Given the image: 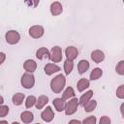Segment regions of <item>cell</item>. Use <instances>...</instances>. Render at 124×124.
Wrapping results in <instances>:
<instances>
[{
  "label": "cell",
  "instance_id": "obj_1",
  "mask_svg": "<svg viewBox=\"0 0 124 124\" xmlns=\"http://www.w3.org/2000/svg\"><path fill=\"white\" fill-rule=\"evenodd\" d=\"M65 85H66V78L62 74L57 75L50 80V89L55 94L61 93Z\"/></svg>",
  "mask_w": 124,
  "mask_h": 124
},
{
  "label": "cell",
  "instance_id": "obj_2",
  "mask_svg": "<svg viewBox=\"0 0 124 124\" xmlns=\"http://www.w3.org/2000/svg\"><path fill=\"white\" fill-rule=\"evenodd\" d=\"M20 84L25 89H31L35 85V77L33 73H24L20 78Z\"/></svg>",
  "mask_w": 124,
  "mask_h": 124
},
{
  "label": "cell",
  "instance_id": "obj_3",
  "mask_svg": "<svg viewBox=\"0 0 124 124\" xmlns=\"http://www.w3.org/2000/svg\"><path fill=\"white\" fill-rule=\"evenodd\" d=\"M78 99L76 98V97H73L70 99V101H68L66 103V106H65V114L66 115H73L77 110H78Z\"/></svg>",
  "mask_w": 124,
  "mask_h": 124
},
{
  "label": "cell",
  "instance_id": "obj_4",
  "mask_svg": "<svg viewBox=\"0 0 124 124\" xmlns=\"http://www.w3.org/2000/svg\"><path fill=\"white\" fill-rule=\"evenodd\" d=\"M5 40L9 45H16L20 40V34L16 30H9L5 34Z\"/></svg>",
  "mask_w": 124,
  "mask_h": 124
},
{
  "label": "cell",
  "instance_id": "obj_5",
  "mask_svg": "<svg viewBox=\"0 0 124 124\" xmlns=\"http://www.w3.org/2000/svg\"><path fill=\"white\" fill-rule=\"evenodd\" d=\"M49 59L54 63H58V62L62 61V49H61L60 46H55L50 49Z\"/></svg>",
  "mask_w": 124,
  "mask_h": 124
},
{
  "label": "cell",
  "instance_id": "obj_6",
  "mask_svg": "<svg viewBox=\"0 0 124 124\" xmlns=\"http://www.w3.org/2000/svg\"><path fill=\"white\" fill-rule=\"evenodd\" d=\"M29 35L33 38V39H39L41 37L44 36L45 34V29L42 25H33L29 28L28 30Z\"/></svg>",
  "mask_w": 124,
  "mask_h": 124
},
{
  "label": "cell",
  "instance_id": "obj_7",
  "mask_svg": "<svg viewBox=\"0 0 124 124\" xmlns=\"http://www.w3.org/2000/svg\"><path fill=\"white\" fill-rule=\"evenodd\" d=\"M41 118L45 122H51L54 118V111L52 110L51 107L47 106L42 112H41Z\"/></svg>",
  "mask_w": 124,
  "mask_h": 124
},
{
  "label": "cell",
  "instance_id": "obj_8",
  "mask_svg": "<svg viewBox=\"0 0 124 124\" xmlns=\"http://www.w3.org/2000/svg\"><path fill=\"white\" fill-rule=\"evenodd\" d=\"M65 55H66V58L68 60H71V61H74L78 55V50L76 46H69L66 47L65 49Z\"/></svg>",
  "mask_w": 124,
  "mask_h": 124
},
{
  "label": "cell",
  "instance_id": "obj_9",
  "mask_svg": "<svg viewBox=\"0 0 124 124\" xmlns=\"http://www.w3.org/2000/svg\"><path fill=\"white\" fill-rule=\"evenodd\" d=\"M49 10H50V14L53 16H59L62 14L63 12V6L60 2L58 1H54L50 4V7H49Z\"/></svg>",
  "mask_w": 124,
  "mask_h": 124
},
{
  "label": "cell",
  "instance_id": "obj_10",
  "mask_svg": "<svg viewBox=\"0 0 124 124\" xmlns=\"http://www.w3.org/2000/svg\"><path fill=\"white\" fill-rule=\"evenodd\" d=\"M60 71V67L57 66L55 63H47L44 67V72L46 76H51L54 73H57Z\"/></svg>",
  "mask_w": 124,
  "mask_h": 124
},
{
  "label": "cell",
  "instance_id": "obj_11",
  "mask_svg": "<svg viewBox=\"0 0 124 124\" xmlns=\"http://www.w3.org/2000/svg\"><path fill=\"white\" fill-rule=\"evenodd\" d=\"M91 59L95 63H101L105 60V53L101 49H95L91 52Z\"/></svg>",
  "mask_w": 124,
  "mask_h": 124
},
{
  "label": "cell",
  "instance_id": "obj_12",
  "mask_svg": "<svg viewBox=\"0 0 124 124\" xmlns=\"http://www.w3.org/2000/svg\"><path fill=\"white\" fill-rule=\"evenodd\" d=\"M52 105L55 108L56 111L61 112L65 109V106H66V100L62 99V98H55L52 101Z\"/></svg>",
  "mask_w": 124,
  "mask_h": 124
},
{
  "label": "cell",
  "instance_id": "obj_13",
  "mask_svg": "<svg viewBox=\"0 0 124 124\" xmlns=\"http://www.w3.org/2000/svg\"><path fill=\"white\" fill-rule=\"evenodd\" d=\"M23 68L28 73H34L37 69V63L33 59H27L23 63Z\"/></svg>",
  "mask_w": 124,
  "mask_h": 124
},
{
  "label": "cell",
  "instance_id": "obj_14",
  "mask_svg": "<svg viewBox=\"0 0 124 124\" xmlns=\"http://www.w3.org/2000/svg\"><path fill=\"white\" fill-rule=\"evenodd\" d=\"M47 103H48V97L46 95H41L37 98L35 107L37 109H42L43 108H45L47 105Z\"/></svg>",
  "mask_w": 124,
  "mask_h": 124
},
{
  "label": "cell",
  "instance_id": "obj_15",
  "mask_svg": "<svg viewBox=\"0 0 124 124\" xmlns=\"http://www.w3.org/2000/svg\"><path fill=\"white\" fill-rule=\"evenodd\" d=\"M20 120L25 123V124H28V123H31L33 120H34V114L33 112L29 111V110H24L21 112L20 114Z\"/></svg>",
  "mask_w": 124,
  "mask_h": 124
},
{
  "label": "cell",
  "instance_id": "obj_16",
  "mask_svg": "<svg viewBox=\"0 0 124 124\" xmlns=\"http://www.w3.org/2000/svg\"><path fill=\"white\" fill-rule=\"evenodd\" d=\"M36 57L40 60L44 59H49V50L46 47H40L36 51Z\"/></svg>",
  "mask_w": 124,
  "mask_h": 124
},
{
  "label": "cell",
  "instance_id": "obj_17",
  "mask_svg": "<svg viewBox=\"0 0 124 124\" xmlns=\"http://www.w3.org/2000/svg\"><path fill=\"white\" fill-rule=\"evenodd\" d=\"M89 67H90V64H89V62L87 60H85V59L80 60L78 62V74L82 75V74L86 73L87 70L89 69Z\"/></svg>",
  "mask_w": 124,
  "mask_h": 124
},
{
  "label": "cell",
  "instance_id": "obj_18",
  "mask_svg": "<svg viewBox=\"0 0 124 124\" xmlns=\"http://www.w3.org/2000/svg\"><path fill=\"white\" fill-rule=\"evenodd\" d=\"M24 99H25L24 93L17 92V93H16V94L13 95V97H12V102H13V104H14L15 106H20V105L23 103Z\"/></svg>",
  "mask_w": 124,
  "mask_h": 124
},
{
  "label": "cell",
  "instance_id": "obj_19",
  "mask_svg": "<svg viewBox=\"0 0 124 124\" xmlns=\"http://www.w3.org/2000/svg\"><path fill=\"white\" fill-rule=\"evenodd\" d=\"M89 86H90V81L87 78H80L77 83V88H78V91H79V92L84 91Z\"/></svg>",
  "mask_w": 124,
  "mask_h": 124
},
{
  "label": "cell",
  "instance_id": "obj_20",
  "mask_svg": "<svg viewBox=\"0 0 124 124\" xmlns=\"http://www.w3.org/2000/svg\"><path fill=\"white\" fill-rule=\"evenodd\" d=\"M92 96H93V90H88V91H86V92L83 93V94L80 96V98L78 99V105L82 107L87 101H89V100L92 98Z\"/></svg>",
  "mask_w": 124,
  "mask_h": 124
},
{
  "label": "cell",
  "instance_id": "obj_21",
  "mask_svg": "<svg viewBox=\"0 0 124 124\" xmlns=\"http://www.w3.org/2000/svg\"><path fill=\"white\" fill-rule=\"evenodd\" d=\"M82 107H83L85 112H91V111H93V110L96 108V107H97V102H96V100H91V99H90V100L87 101Z\"/></svg>",
  "mask_w": 124,
  "mask_h": 124
},
{
  "label": "cell",
  "instance_id": "obj_22",
  "mask_svg": "<svg viewBox=\"0 0 124 124\" xmlns=\"http://www.w3.org/2000/svg\"><path fill=\"white\" fill-rule=\"evenodd\" d=\"M102 76H103V70H102L101 68H98V67H97V68H95V69H93V70L91 71L89 78H90V80H97V79H99Z\"/></svg>",
  "mask_w": 124,
  "mask_h": 124
},
{
  "label": "cell",
  "instance_id": "obj_23",
  "mask_svg": "<svg viewBox=\"0 0 124 124\" xmlns=\"http://www.w3.org/2000/svg\"><path fill=\"white\" fill-rule=\"evenodd\" d=\"M75 97V90L72 86H68L62 93V99L64 100H70L71 98Z\"/></svg>",
  "mask_w": 124,
  "mask_h": 124
},
{
  "label": "cell",
  "instance_id": "obj_24",
  "mask_svg": "<svg viewBox=\"0 0 124 124\" xmlns=\"http://www.w3.org/2000/svg\"><path fill=\"white\" fill-rule=\"evenodd\" d=\"M63 68H64V73L65 75H70L74 69V62L71 61V60H68L66 59L64 61V65H63Z\"/></svg>",
  "mask_w": 124,
  "mask_h": 124
},
{
  "label": "cell",
  "instance_id": "obj_25",
  "mask_svg": "<svg viewBox=\"0 0 124 124\" xmlns=\"http://www.w3.org/2000/svg\"><path fill=\"white\" fill-rule=\"evenodd\" d=\"M36 100H37V98L35 96H33V95L28 96L25 99V108H31L32 107H34L35 104H36Z\"/></svg>",
  "mask_w": 124,
  "mask_h": 124
},
{
  "label": "cell",
  "instance_id": "obj_26",
  "mask_svg": "<svg viewBox=\"0 0 124 124\" xmlns=\"http://www.w3.org/2000/svg\"><path fill=\"white\" fill-rule=\"evenodd\" d=\"M115 72L119 76H123L124 75V60H120L116 64V66H115Z\"/></svg>",
  "mask_w": 124,
  "mask_h": 124
},
{
  "label": "cell",
  "instance_id": "obj_27",
  "mask_svg": "<svg viewBox=\"0 0 124 124\" xmlns=\"http://www.w3.org/2000/svg\"><path fill=\"white\" fill-rule=\"evenodd\" d=\"M9 108H10L8 106H6V105H0V118L5 117V116L8 115L9 110H10Z\"/></svg>",
  "mask_w": 124,
  "mask_h": 124
},
{
  "label": "cell",
  "instance_id": "obj_28",
  "mask_svg": "<svg viewBox=\"0 0 124 124\" xmlns=\"http://www.w3.org/2000/svg\"><path fill=\"white\" fill-rule=\"evenodd\" d=\"M116 97L118 98V99H124V85L123 84H121V85H119L118 87H117V89H116Z\"/></svg>",
  "mask_w": 124,
  "mask_h": 124
},
{
  "label": "cell",
  "instance_id": "obj_29",
  "mask_svg": "<svg viewBox=\"0 0 124 124\" xmlns=\"http://www.w3.org/2000/svg\"><path fill=\"white\" fill-rule=\"evenodd\" d=\"M96 122H97V119H96V117L93 116V115L88 116V117L84 118V119L81 121V123H83V124H96Z\"/></svg>",
  "mask_w": 124,
  "mask_h": 124
},
{
  "label": "cell",
  "instance_id": "obj_30",
  "mask_svg": "<svg viewBox=\"0 0 124 124\" xmlns=\"http://www.w3.org/2000/svg\"><path fill=\"white\" fill-rule=\"evenodd\" d=\"M25 4L29 7H33V8H36L39 3H40V0H24Z\"/></svg>",
  "mask_w": 124,
  "mask_h": 124
},
{
  "label": "cell",
  "instance_id": "obj_31",
  "mask_svg": "<svg viewBox=\"0 0 124 124\" xmlns=\"http://www.w3.org/2000/svg\"><path fill=\"white\" fill-rule=\"evenodd\" d=\"M110 122H111L110 118H109L108 116H107V115L102 116V117L100 118V120H99V123H100V124H110Z\"/></svg>",
  "mask_w": 124,
  "mask_h": 124
},
{
  "label": "cell",
  "instance_id": "obj_32",
  "mask_svg": "<svg viewBox=\"0 0 124 124\" xmlns=\"http://www.w3.org/2000/svg\"><path fill=\"white\" fill-rule=\"evenodd\" d=\"M6 60V53L0 51V65H2Z\"/></svg>",
  "mask_w": 124,
  "mask_h": 124
},
{
  "label": "cell",
  "instance_id": "obj_33",
  "mask_svg": "<svg viewBox=\"0 0 124 124\" xmlns=\"http://www.w3.org/2000/svg\"><path fill=\"white\" fill-rule=\"evenodd\" d=\"M72 123L80 124V123H81V121H80V120H78V119H73V120H70V121H69V124H72Z\"/></svg>",
  "mask_w": 124,
  "mask_h": 124
},
{
  "label": "cell",
  "instance_id": "obj_34",
  "mask_svg": "<svg viewBox=\"0 0 124 124\" xmlns=\"http://www.w3.org/2000/svg\"><path fill=\"white\" fill-rule=\"evenodd\" d=\"M123 107H124V104L122 103L121 106H120V111H121V115H122V117L124 118V114H123Z\"/></svg>",
  "mask_w": 124,
  "mask_h": 124
},
{
  "label": "cell",
  "instance_id": "obj_35",
  "mask_svg": "<svg viewBox=\"0 0 124 124\" xmlns=\"http://www.w3.org/2000/svg\"><path fill=\"white\" fill-rule=\"evenodd\" d=\"M4 102H5V101H4L3 96H1V95H0V105H3V104H4Z\"/></svg>",
  "mask_w": 124,
  "mask_h": 124
},
{
  "label": "cell",
  "instance_id": "obj_36",
  "mask_svg": "<svg viewBox=\"0 0 124 124\" xmlns=\"http://www.w3.org/2000/svg\"><path fill=\"white\" fill-rule=\"evenodd\" d=\"M8 124V121L7 120H0V124Z\"/></svg>",
  "mask_w": 124,
  "mask_h": 124
}]
</instances>
